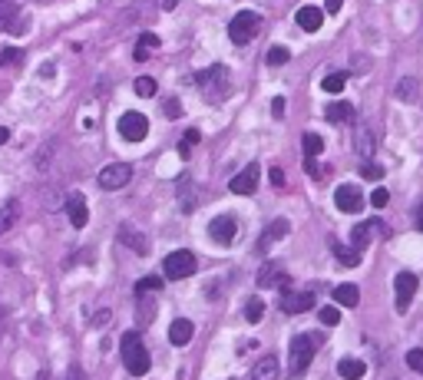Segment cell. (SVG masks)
Masks as SVG:
<instances>
[{"instance_id":"4316f807","label":"cell","mask_w":423,"mask_h":380,"mask_svg":"<svg viewBox=\"0 0 423 380\" xmlns=\"http://www.w3.org/2000/svg\"><path fill=\"white\" fill-rule=\"evenodd\" d=\"M334 301L341 304V308H357V301H361V291H357L354 285H337L334 288Z\"/></svg>"},{"instance_id":"f6af8a7d","label":"cell","mask_w":423,"mask_h":380,"mask_svg":"<svg viewBox=\"0 0 423 380\" xmlns=\"http://www.w3.org/2000/svg\"><path fill=\"white\" fill-rule=\"evenodd\" d=\"M139 43H145V50H153V47H159V37H155V33H143Z\"/></svg>"},{"instance_id":"f546056e","label":"cell","mask_w":423,"mask_h":380,"mask_svg":"<svg viewBox=\"0 0 423 380\" xmlns=\"http://www.w3.org/2000/svg\"><path fill=\"white\" fill-rule=\"evenodd\" d=\"M179 202H182V212H192L195 209V185L189 179L179 182Z\"/></svg>"},{"instance_id":"5bb4252c","label":"cell","mask_w":423,"mask_h":380,"mask_svg":"<svg viewBox=\"0 0 423 380\" xmlns=\"http://www.w3.org/2000/svg\"><path fill=\"white\" fill-rule=\"evenodd\" d=\"M288 232H291V222H288V219H275L268 228H265V232H261V238H258V251H261V255H268L271 248L278 245V241H281L285 235H288Z\"/></svg>"},{"instance_id":"ee69618b","label":"cell","mask_w":423,"mask_h":380,"mask_svg":"<svg viewBox=\"0 0 423 380\" xmlns=\"http://www.w3.org/2000/svg\"><path fill=\"white\" fill-rule=\"evenodd\" d=\"M268 179H271V185H275V189H281V185H285V172H281L278 165H275V169L268 172Z\"/></svg>"},{"instance_id":"cb8c5ba5","label":"cell","mask_w":423,"mask_h":380,"mask_svg":"<svg viewBox=\"0 0 423 380\" xmlns=\"http://www.w3.org/2000/svg\"><path fill=\"white\" fill-rule=\"evenodd\" d=\"M337 374L344 380H361L367 374V364L357 361V357H341V361H337Z\"/></svg>"},{"instance_id":"ba28073f","label":"cell","mask_w":423,"mask_h":380,"mask_svg":"<svg viewBox=\"0 0 423 380\" xmlns=\"http://www.w3.org/2000/svg\"><path fill=\"white\" fill-rule=\"evenodd\" d=\"M334 202H337V209L347 212V215L364 209V195H361V189H357L354 182H341L334 189Z\"/></svg>"},{"instance_id":"7a4b0ae2","label":"cell","mask_w":423,"mask_h":380,"mask_svg":"<svg viewBox=\"0 0 423 380\" xmlns=\"http://www.w3.org/2000/svg\"><path fill=\"white\" fill-rule=\"evenodd\" d=\"M119 354H123L126 371L133 374V377H145L149 367H153L149 351H145V344H143V337H139V331H126L123 334V341H119Z\"/></svg>"},{"instance_id":"60d3db41","label":"cell","mask_w":423,"mask_h":380,"mask_svg":"<svg viewBox=\"0 0 423 380\" xmlns=\"http://www.w3.org/2000/svg\"><path fill=\"white\" fill-rule=\"evenodd\" d=\"M153 317H155V304L153 301H143V304H139V321L149 324Z\"/></svg>"},{"instance_id":"f35d334b","label":"cell","mask_w":423,"mask_h":380,"mask_svg":"<svg viewBox=\"0 0 423 380\" xmlns=\"http://www.w3.org/2000/svg\"><path fill=\"white\" fill-rule=\"evenodd\" d=\"M407 367L417 374H423V351L420 347H414V351H407Z\"/></svg>"},{"instance_id":"e0dca14e","label":"cell","mask_w":423,"mask_h":380,"mask_svg":"<svg viewBox=\"0 0 423 380\" xmlns=\"http://www.w3.org/2000/svg\"><path fill=\"white\" fill-rule=\"evenodd\" d=\"M374 232H380V235H387V225H380V222H364V225H357L354 232H351V248L354 251H364L367 245H370V238H374Z\"/></svg>"},{"instance_id":"816d5d0a","label":"cell","mask_w":423,"mask_h":380,"mask_svg":"<svg viewBox=\"0 0 423 380\" xmlns=\"http://www.w3.org/2000/svg\"><path fill=\"white\" fill-rule=\"evenodd\" d=\"M63 380H77V371H73V374H70V377H63Z\"/></svg>"},{"instance_id":"9a60e30c","label":"cell","mask_w":423,"mask_h":380,"mask_svg":"<svg viewBox=\"0 0 423 380\" xmlns=\"http://www.w3.org/2000/svg\"><path fill=\"white\" fill-rule=\"evenodd\" d=\"M258 165H255V162H251V165H245V169L238 172V175H235V179L229 182V189L235 192V195H251V192L258 189Z\"/></svg>"},{"instance_id":"5b68a950","label":"cell","mask_w":423,"mask_h":380,"mask_svg":"<svg viewBox=\"0 0 423 380\" xmlns=\"http://www.w3.org/2000/svg\"><path fill=\"white\" fill-rule=\"evenodd\" d=\"M195 268H199V258L189 251V248H179V251H172V255L163 261V271L169 281H182V278H192Z\"/></svg>"},{"instance_id":"52a82bcc","label":"cell","mask_w":423,"mask_h":380,"mask_svg":"<svg viewBox=\"0 0 423 380\" xmlns=\"http://www.w3.org/2000/svg\"><path fill=\"white\" fill-rule=\"evenodd\" d=\"M129 179H133V165H129V162H113V165H106V169L99 172V185H103L106 192L126 189Z\"/></svg>"},{"instance_id":"1f68e13d","label":"cell","mask_w":423,"mask_h":380,"mask_svg":"<svg viewBox=\"0 0 423 380\" xmlns=\"http://www.w3.org/2000/svg\"><path fill=\"white\" fill-rule=\"evenodd\" d=\"M344 80H347L344 73H327L324 80H321V89H324V93H341V89H344Z\"/></svg>"},{"instance_id":"6da1fadb","label":"cell","mask_w":423,"mask_h":380,"mask_svg":"<svg viewBox=\"0 0 423 380\" xmlns=\"http://www.w3.org/2000/svg\"><path fill=\"white\" fill-rule=\"evenodd\" d=\"M321 341H324L321 334H295V337H291V347H288V377L291 380H298L308 374Z\"/></svg>"},{"instance_id":"d590c367","label":"cell","mask_w":423,"mask_h":380,"mask_svg":"<svg viewBox=\"0 0 423 380\" xmlns=\"http://www.w3.org/2000/svg\"><path fill=\"white\" fill-rule=\"evenodd\" d=\"M23 60V50L20 47H7L4 53H0V67H10V63H20Z\"/></svg>"},{"instance_id":"681fc988","label":"cell","mask_w":423,"mask_h":380,"mask_svg":"<svg viewBox=\"0 0 423 380\" xmlns=\"http://www.w3.org/2000/svg\"><path fill=\"white\" fill-rule=\"evenodd\" d=\"M414 219H417V228H420V232H423V202H420V205H417V212H414Z\"/></svg>"},{"instance_id":"c3c4849f","label":"cell","mask_w":423,"mask_h":380,"mask_svg":"<svg viewBox=\"0 0 423 380\" xmlns=\"http://www.w3.org/2000/svg\"><path fill=\"white\" fill-rule=\"evenodd\" d=\"M341 4H344V0H324V10H327V13H337Z\"/></svg>"},{"instance_id":"ffe728a7","label":"cell","mask_w":423,"mask_h":380,"mask_svg":"<svg viewBox=\"0 0 423 380\" xmlns=\"http://www.w3.org/2000/svg\"><path fill=\"white\" fill-rule=\"evenodd\" d=\"M281 371H278V357H271V354H265L261 361H255V367H251L248 380H278Z\"/></svg>"},{"instance_id":"603a6c76","label":"cell","mask_w":423,"mask_h":380,"mask_svg":"<svg viewBox=\"0 0 423 380\" xmlns=\"http://www.w3.org/2000/svg\"><path fill=\"white\" fill-rule=\"evenodd\" d=\"M394 96L400 103H417V99H420V80H417V76H400Z\"/></svg>"},{"instance_id":"8d00e7d4","label":"cell","mask_w":423,"mask_h":380,"mask_svg":"<svg viewBox=\"0 0 423 380\" xmlns=\"http://www.w3.org/2000/svg\"><path fill=\"white\" fill-rule=\"evenodd\" d=\"M163 113L169 116V119H179V116H182V103H179L175 96H169V99H163Z\"/></svg>"},{"instance_id":"7bdbcfd3","label":"cell","mask_w":423,"mask_h":380,"mask_svg":"<svg viewBox=\"0 0 423 380\" xmlns=\"http://www.w3.org/2000/svg\"><path fill=\"white\" fill-rule=\"evenodd\" d=\"M387 202H390V195H387V189H377L374 195H370V205H377V209H384Z\"/></svg>"},{"instance_id":"e575fe53","label":"cell","mask_w":423,"mask_h":380,"mask_svg":"<svg viewBox=\"0 0 423 380\" xmlns=\"http://www.w3.org/2000/svg\"><path fill=\"white\" fill-rule=\"evenodd\" d=\"M163 288V281L155 275H149V278H139V285H136V295H145V291H159Z\"/></svg>"},{"instance_id":"3957f363","label":"cell","mask_w":423,"mask_h":380,"mask_svg":"<svg viewBox=\"0 0 423 380\" xmlns=\"http://www.w3.org/2000/svg\"><path fill=\"white\" fill-rule=\"evenodd\" d=\"M195 83L205 89V99H209L211 106H219L221 99H225V93H229V73H225V67H219V63L195 76Z\"/></svg>"},{"instance_id":"44dd1931","label":"cell","mask_w":423,"mask_h":380,"mask_svg":"<svg viewBox=\"0 0 423 380\" xmlns=\"http://www.w3.org/2000/svg\"><path fill=\"white\" fill-rule=\"evenodd\" d=\"M295 20H298L301 30L317 33V30H321V23H324V10H321V7H301L298 13H295Z\"/></svg>"},{"instance_id":"8fae6325","label":"cell","mask_w":423,"mask_h":380,"mask_svg":"<svg viewBox=\"0 0 423 380\" xmlns=\"http://www.w3.org/2000/svg\"><path fill=\"white\" fill-rule=\"evenodd\" d=\"M354 152L364 162H370L377 156V136L367 123H357V129H354Z\"/></svg>"},{"instance_id":"4fadbf2b","label":"cell","mask_w":423,"mask_h":380,"mask_svg":"<svg viewBox=\"0 0 423 380\" xmlns=\"http://www.w3.org/2000/svg\"><path fill=\"white\" fill-rule=\"evenodd\" d=\"M0 30H7V33H23L27 30V20H23V13L17 10L13 0H0Z\"/></svg>"},{"instance_id":"74e56055","label":"cell","mask_w":423,"mask_h":380,"mask_svg":"<svg viewBox=\"0 0 423 380\" xmlns=\"http://www.w3.org/2000/svg\"><path fill=\"white\" fill-rule=\"evenodd\" d=\"M195 143H199V129H189V133H185V139H182V146H179L182 159H189V156H192V146Z\"/></svg>"},{"instance_id":"ab89813d","label":"cell","mask_w":423,"mask_h":380,"mask_svg":"<svg viewBox=\"0 0 423 380\" xmlns=\"http://www.w3.org/2000/svg\"><path fill=\"white\" fill-rule=\"evenodd\" d=\"M321 324L337 327V324H341V311H337V308H321Z\"/></svg>"},{"instance_id":"f907efd6","label":"cell","mask_w":423,"mask_h":380,"mask_svg":"<svg viewBox=\"0 0 423 380\" xmlns=\"http://www.w3.org/2000/svg\"><path fill=\"white\" fill-rule=\"evenodd\" d=\"M7 139H10V129H7V126H0V146L7 143Z\"/></svg>"},{"instance_id":"836d02e7","label":"cell","mask_w":423,"mask_h":380,"mask_svg":"<svg viewBox=\"0 0 423 380\" xmlns=\"http://www.w3.org/2000/svg\"><path fill=\"white\" fill-rule=\"evenodd\" d=\"M265 60H268V67H281V63H288V60H291V53L285 47H271Z\"/></svg>"},{"instance_id":"7dc6e473","label":"cell","mask_w":423,"mask_h":380,"mask_svg":"<svg viewBox=\"0 0 423 380\" xmlns=\"http://www.w3.org/2000/svg\"><path fill=\"white\" fill-rule=\"evenodd\" d=\"M271 113L278 116V119H281V116H285V99H281V96H278V99H275V103H271Z\"/></svg>"},{"instance_id":"bcb514c9","label":"cell","mask_w":423,"mask_h":380,"mask_svg":"<svg viewBox=\"0 0 423 380\" xmlns=\"http://www.w3.org/2000/svg\"><path fill=\"white\" fill-rule=\"evenodd\" d=\"M89 321H93V324H106V321H109V311H106V308H103V311L89 314Z\"/></svg>"},{"instance_id":"83f0119b","label":"cell","mask_w":423,"mask_h":380,"mask_svg":"<svg viewBox=\"0 0 423 380\" xmlns=\"http://www.w3.org/2000/svg\"><path fill=\"white\" fill-rule=\"evenodd\" d=\"M301 149H304V159H317L324 152V139L317 133H304L301 136Z\"/></svg>"},{"instance_id":"ac0fdd59","label":"cell","mask_w":423,"mask_h":380,"mask_svg":"<svg viewBox=\"0 0 423 380\" xmlns=\"http://www.w3.org/2000/svg\"><path fill=\"white\" fill-rule=\"evenodd\" d=\"M67 215H70V225L73 228H87L89 209H87V199H83L79 192H70L67 195Z\"/></svg>"},{"instance_id":"f1b7e54d","label":"cell","mask_w":423,"mask_h":380,"mask_svg":"<svg viewBox=\"0 0 423 380\" xmlns=\"http://www.w3.org/2000/svg\"><path fill=\"white\" fill-rule=\"evenodd\" d=\"M17 215H20V205H17V202H13V199H10L7 205L0 209V235H4L7 228H13V222H17Z\"/></svg>"},{"instance_id":"7c38bea8","label":"cell","mask_w":423,"mask_h":380,"mask_svg":"<svg viewBox=\"0 0 423 380\" xmlns=\"http://www.w3.org/2000/svg\"><path fill=\"white\" fill-rule=\"evenodd\" d=\"M281 308L288 314H304L314 308V291H291V288H285L281 291Z\"/></svg>"},{"instance_id":"f5cc1de1","label":"cell","mask_w":423,"mask_h":380,"mask_svg":"<svg viewBox=\"0 0 423 380\" xmlns=\"http://www.w3.org/2000/svg\"><path fill=\"white\" fill-rule=\"evenodd\" d=\"M40 4H47V0H40Z\"/></svg>"},{"instance_id":"8992f818","label":"cell","mask_w":423,"mask_h":380,"mask_svg":"<svg viewBox=\"0 0 423 380\" xmlns=\"http://www.w3.org/2000/svg\"><path fill=\"white\" fill-rule=\"evenodd\" d=\"M119 136H123L126 143H143L145 136H149V119L143 113L129 109V113L119 116Z\"/></svg>"},{"instance_id":"7402d4cb","label":"cell","mask_w":423,"mask_h":380,"mask_svg":"<svg viewBox=\"0 0 423 380\" xmlns=\"http://www.w3.org/2000/svg\"><path fill=\"white\" fill-rule=\"evenodd\" d=\"M192 334H195V327L189 317H179V321L169 324V344H175V347H185V344L192 341Z\"/></svg>"},{"instance_id":"277c9868","label":"cell","mask_w":423,"mask_h":380,"mask_svg":"<svg viewBox=\"0 0 423 380\" xmlns=\"http://www.w3.org/2000/svg\"><path fill=\"white\" fill-rule=\"evenodd\" d=\"M261 27V17L255 13V10H241V13H235L229 23V37L235 47H245V43H251V37L258 33Z\"/></svg>"},{"instance_id":"484cf974","label":"cell","mask_w":423,"mask_h":380,"mask_svg":"<svg viewBox=\"0 0 423 380\" xmlns=\"http://www.w3.org/2000/svg\"><path fill=\"white\" fill-rule=\"evenodd\" d=\"M327 123H354V106L351 103H331L324 109Z\"/></svg>"},{"instance_id":"4dcf8cb0","label":"cell","mask_w":423,"mask_h":380,"mask_svg":"<svg viewBox=\"0 0 423 380\" xmlns=\"http://www.w3.org/2000/svg\"><path fill=\"white\" fill-rule=\"evenodd\" d=\"M261 317H265V301L251 298V301L245 304V321H248V324H258Z\"/></svg>"},{"instance_id":"30bf717a","label":"cell","mask_w":423,"mask_h":380,"mask_svg":"<svg viewBox=\"0 0 423 380\" xmlns=\"http://www.w3.org/2000/svg\"><path fill=\"white\" fill-rule=\"evenodd\" d=\"M417 288H420V281H417L414 271H400L394 281V291H397V311H407L410 308V301H414Z\"/></svg>"},{"instance_id":"9c48e42d","label":"cell","mask_w":423,"mask_h":380,"mask_svg":"<svg viewBox=\"0 0 423 380\" xmlns=\"http://www.w3.org/2000/svg\"><path fill=\"white\" fill-rule=\"evenodd\" d=\"M209 235H211L215 245H231L235 235H238V222H235V215H215V219L209 222Z\"/></svg>"},{"instance_id":"2e32d148","label":"cell","mask_w":423,"mask_h":380,"mask_svg":"<svg viewBox=\"0 0 423 380\" xmlns=\"http://www.w3.org/2000/svg\"><path fill=\"white\" fill-rule=\"evenodd\" d=\"M288 271L281 265H275V261H268V265H261V271H258V288H288Z\"/></svg>"},{"instance_id":"d6986e66","label":"cell","mask_w":423,"mask_h":380,"mask_svg":"<svg viewBox=\"0 0 423 380\" xmlns=\"http://www.w3.org/2000/svg\"><path fill=\"white\" fill-rule=\"evenodd\" d=\"M119 245L133 248L136 255H149V238L139 235L133 225H123V228H119Z\"/></svg>"},{"instance_id":"b9f144b4","label":"cell","mask_w":423,"mask_h":380,"mask_svg":"<svg viewBox=\"0 0 423 380\" xmlns=\"http://www.w3.org/2000/svg\"><path fill=\"white\" fill-rule=\"evenodd\" d=\"M380 175H384V169H380V165H374V162H367V165H364V179L377 182Z\"/></svg>"},{"instance_id":"d6a6232c","label":"cell","mask_w":423,"mask_h":380,"mask_svg":"<svg viewBox=\"0 0 423 380\" xmlns=\"http://www.w3.org/2000/svg\"><path fill=\"white\" fill-rule=\"evenodd\" d=\"M155 89H159V86H155L153 76H139V80H136V96H155Z\"/></svg>"},{"instance_id":"d4e9b609","label":"cell","mask_w":423,"mask_h":380,"mask_svg":"<svg viewBox=\"0 0 423 380\" xmlns=\"http://www.w3.org/2000/svg\"><path fill=\"white\" fill-rule=\"evenodd\" d=\"M327 245H331V251H334V255H337V261H341V265H344V268H354L357 261H361V251H354V248L341 245V241H337L334 235L327 238Z\"/></svg>"}]
</instances>
